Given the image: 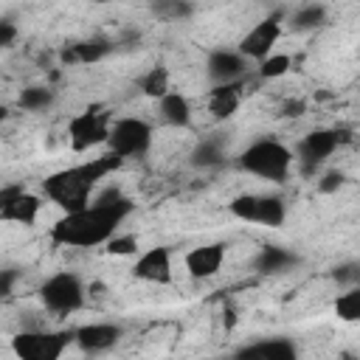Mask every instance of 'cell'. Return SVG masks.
<instances>
[{
    "label": "cell",
    "instance_id": "6da1fadb",
    "mask_svg": "<svg viewBox=\"0 0 360 360\" xmlns=\"http://www.w3.org/2000/svg\"><path fill=\"white\" fill-rule=\"evenodd\" d=\"M132 214V200L121 194V188H104L96 200L79 211H65L62 219L53 222L51 239L68 248H96L107 245L118 225Z\"/></svg>",
    "mask_w": 360,
    "mask_h": 360
},
{
    "label": "cell",
    "instance_id": "7a4b0ae2",
    "mask_svg": "<svg viewBox=\"0 0 360 360\" xmlns=\"http://www.w3.org/2000/svg\"><path fill=\"white\" fill-rule=\"evenodd\" d=\"M121 163H124V158L115 152H107L101 158H90L82 166H70V169H59V172L48 174L42 180V191L59 208L79 211V208L90 205V191L96 188V183L104 180L110 172H115Z\"/></svg>",
    "mask_w": 360,
    "mask_h": 360
},
{
    "label": "cell",
    "instance_id": "3957f363",
    "mask_svg": "<svg viewBox=\"0 0 360 360\" xmlns=\"http://www.w3.org/2000/svg\"><path fill=\"white\" fill-rule=\"evenodd\" d=\"M290 166H292V152L281 141H273V138H262L239 155L242 172L256 174L262 180H273V183H281L290 174Z\"/></svg>",
    "mask_w": 360,
    "mask_h": 360
},
{
    "label": "cell",
    "instance_id": "277c9868",
    "mask_svg": "<svg viewBox=\"0 0 360 360\" xmlns=\"http://www.w3.org/2000/svg\"><path fill=\"white\" fill-rule=\"evenodd\" d=\"M39 301L56 315H70L84 304V284L76 273H56L39 287Z\"/></svg>",
    "mask_w": 360,
    "mask_h": 360
},
{
    "label": "cell",
    "instance_id": "5b68a950",
    "mask_svg": "<svg viewBox=\"0 0 360 360\" xmlns=\"http://www.w3.org/2000/svg\"><path fill=\"white\" fill-rule=\"evenodd\" d=\"M110 152L127 158H138L152 146V127L143 118H118L110 127V138H107Z\"/></svg>",
    "mask_w": 360,
    "mask_h": 360
},
{
    "label": "cell",
    "instance_id": "8992f818",
    "mask_svg": "<svg viewBox=\"0 0 360 360\" xmlns=\"http://www.w3.org/2000/svg\"><path fill=\"white\" fill-rule=\"evenodd\" d=\"M73 335L68 332H20L11 349L20 360H59Z\"/></svg>",
    "mask_w": 360,
    "mask_h": 360
},
{
    "label": "cell",
    "instance_id": "52a82bcc",
    "mask_svg": "<svg viewBox=\"0 0 360 360\" xmlns=\"http://www.w3.org/2000/svg\"><path fill=\"white\" fill-rule=\"evenodd\" d=\"M110 138V121L107 112H98V107H87L68 124V141L73 152H87L90 146L107 143Z\"/></svg>",
    "mask_w": 360,
    "mask_h": 360
},
{
    "label": "cell",
    "instance_id": "ba28073f",
    "mask_svg": "<svg viewBox=\"0 0 360 360\" xmlns=\"http://www.w3.org/2000/svg\"><path fill=\"white\" fill-rule=\"evenodd\" d=\"M340 146L338 141V132L335 129H312L301 138L298 143V163H301V172L304 174H315V169Z\"/></svg>",
    "mask_w": 360,
    "mask_h": 360
},
{
    "label": "cell",
    "instance_id": "9c48e42d",
    "mask_svg": "<svg viewBox=\"0 0 360 360\" xmlns=\"http://www.w3.org/2000/svg\"><path fill=\"white\" fill-rule=\"evenodd\" d=\"M281 34V14H273V17H264L262 22H256L239 42V53H245L248 59H256L262 62L264 56L273 53V45Z\"/></svg>",
    "mask_w": 360,
    "mask_h": 360
},
{
    "label": "cell",
    "instance_id": "30bf717a",
    "mask_svg": "<svg viewBox=\"0 0 360 360\" xmlns=\"http://www.w3.org/2000/svg\"><path fill=\"white\" fill-rule=\"evenodd\" d=\"M248 70V56L239 53V51H225V48H217L208 53L205 59V73L211 82L217 84H228V82H239Z\"/></svg>",
    "mask_w": 360,
    "mask_h": 360
},
{
    "label": "cell",
    "instance_id": "8fae6325",
    "mask_svg": "<svg viewBox=\"0 0 360 360\" xmlns=\"http://www.w3.org/2000/svg\"><path fill=\"white\" fill-rule=\"evenodd\" d=\"M225 250H228L225 242H211V245L191 248L186 253V270H188V276H194V278H211V276H217L219 267H222V262H225Z\"/></svg>",
    "mask_w": 360,
    "mask_h": 360
},
{
    "label": "cell",
    "instance_id": "7c38bea8",
    "mask_svg": "<svg viewBox=\"0 0 360 360\" xmlns=\"http://www.w3.org/2000/svg\"><path fill=\"white\" fill-rule=\"evenodd\" d=\"M132 273L141 278V281H149V284H169L172 281V253L169 248H149L146 253L138 256Z\"/></svg>",
    "mask_w": 360,
    "mask_h": 360
},
{
    "label": "cell",
    "instance_id": "4fadbf2b",
    "mask_svg": "<svg viewBox=\"0 0 360 360\" xmlns=\"http://www.w3.org/2000/svg\"><path fill=\"white\" fill-rule=\"evenodd\" d=\"M118 338H121V326H115V323H87L73 332V340L79 343V349L90 352V354L112 349L118 343Z\"/></svg>",
    "mask_w": 360,
    "mask_h": 360
},
{
    "label": "cell",
    "instance_id": "5bb4252c",
    "mask_svg": "<svg viewBox=\"0 0 360 360\" xmlns=\"http://www.w3.org/2000/svg\"><path fill=\"white\" fill-rule=\"evenodd\" d=\"M112 51V42L104 37H90L82 42H73L62 51V62L65 65H90V62H101L107 53Z\"/></svg>",
    "mask_w": 360,
    "mask_h": 360
},
{
    "label": "cell",
    "instance_id": "9a60e30c",
    "mask_svg": "<svg viewBox=\"0 0 360 360\" xmlns=\"http://www.w3.org/2000/svg\"><path fill=\"white\" fill-rule=\"evenodd\" d=\"M236 354L239 357H264V360H292L298 354V349L287 338H267V340H256V343L236 349Z\"/></svg>",
    "mask_w": 360,
    "mask_h": 360
},
{
    "label": "cell",
    "instance_id": "2e32d148",
    "mask_svg": "<svg viewBox=\"0 0 360 360\" xmlns=\"http://www.w3.org/2000/svg\"><path fill=\"white\" fill-rule=\"evenodd\" d=\"M158 112L160 118L169 124V127H177V129H186L191 124V104L183 93H174L169 90L166 96L158 98Z\"/></svg>",
    "mask_w": 360,
    "mask_h": 360
},
{
    "label": "cell",
    "instance_id": "e0dca14e",
    "mask_svg": "<svg viewBox=\"0 0 360 360\" xmlns=\"http://www.w3.org/2000/svg\"><path fill=\"white\" fill-rule=\"evenodd\" d=\"M253 264H256L259 273L273 276V273H284V270H290L292 264H298V256H295L292 250L281 248V245H264V248L256 253Z\"/></svg>",
    "mask_w": 360,
    "mask_h": 360
},
{
    "label": "cell",
    "instance_id": "ac0fdd59",
    "mask_svg": "<svg viewBox=\"0 0 360 360\" xmlns=\"http://www.w3.org/2000/svg\"><path fill=\"white\" fill-rule=\"evenodd\" d=\"M239 107V82H228V84H217L208 96V112L219 121L231 118Z\"/></svg>",
    "mask_w": 360,
    "mask_h": 360
},
{
    "label": "cell",
    "instance_id": "d6986e66",
    "mask_svg": "<svg viewBox=\"0 0 360 360\" xmlns=\"http://www.w3.org/2000/svg\"><path fill=\"white\" fill-rule=\"evenodd\" d=\"M39 197L37 194H20L14 202L8 205H0V219L3 222H20V225H34L37 222V214H39Z\"/></svg>",
    "mask_w": 360,
    "mask_h": 360
},
{
    "label": "cell",
    "instance_id": "ffe728a7",
    "mask_svg": "<svg viewBox=\"0 0 360 360\" xmlns=\"http://www.w3.org/2000/svg\"><path fill=\"white\" fill-rule=\"evenodd\" d=\"M326 22V6L323 3H304L298 6L292 14H290V28L295 34H307V31H315Z\"/></svg>",
    "mask_w": 360,
    "mask_h": 360
},
{
    "label": "cell",
    "instance_id": "44dd1931",
    "mask_svg": "<svg viewBox=\"0 0 360 360\" xmlns=\"http://www.w3.org/2000/svg\"><path fill=\"white\" fill-rule=\"evenodd\" d=\"M222 160H225V146L219 138H202L191 149V166H197V169H214Z\"/></svg>",
    "mask_w": 360,
    "mask_h": 360
},
{
    "label": "cell",
    "instance_id": "7402d4cb",
    "mask_svg": "<svg viewBox=\"0 0 360 360\" xmlns=\"http://www.w3.org/2000/svg\"><path fill=\"white\" fill-rule=\"evenodd\" d=\"M149 11L158 20L177 22V20H188L194 14V3L191 0H149Z\"/></svg>",
    "mask_w": 360,
    "mask_h": 360
},
{
    "label": "cell",
    "instance_id": "603a6c76",
    "mask_svg": "<svg viewBox=\"0 0 360 360\" xmlns=\"http://www.w3.org/2000/svg\"><path fill=\"white\" fill-rule=\"evenodd\" d=\"M287 217V208H284V200L276 197V194H259V214H256V222L259 225H267V228H278Z\"/></svg>",
    "mask_w": 360,
    "mask_h": 360
},
{
    "label": "cell",
    "instance_id": "cb8c5ba5",
    "mask_svg": "<svg viewBox=\"0 0 360 360\" xmlns=\"http://www.w3.org/2000/svg\"><path fill=\"white\" fill-rule=\"evenodd\" d=\"M335 315L343 323H357L360 321V284L346 287V292H340L335 298Z\"/></svg>",
    "mask_w": 360,
    "mask_h": 360
},
{
    "label": "cell",
    "instance_id": "d4e9b609",
    "mask_svg": "<svg viewBox=\"0 0 360 360\" xmlns=\"http://www.w3.org/2000/svg\"><path fill=\"white\" fill-rule=\"evenodd\" d=\"M17 104H20L22 110H28V112L48 110V107L53 104V90H51V87H45V84H31V87H25V90L20 93Z\"/></svg>",
    "mask_w": 360,
    "mask_h": 360
},
{
    "label": "cell",
    "instance_id": "484cf974",
    "mask_svg": "<svg viewBox=\"0 0 360 360\" xmlns=\"http://www.w3.org/2000/svg\"><path fill=\"white\" fill-rule=\"evenodd\" d=\"M138 87H141V93H143V96H149V98H155V101H158L160 96H166V93H169V70H166L163 65L152 68L149 73H143V76H141Z\"/></svg>",
    "mask_w": 360,
    "mask_h": 360
},
{
    "label": "cell",
    "instance_id": "4316f807",
    "mask_svg": "<svg viewBox=\"0 0 360 360\" xmlns=\"http://www.w3.org/2000/svg\"><path fill=\"white\" fill-rule=\"evenodd\" d=\"M228 211L242 222H256L259 214V194H239L228 202Z\"/></svg>",
    "mask_w": 360,
    "mask_h": 360
},
{
    "label": "cell",
    "instance_id": "83f0119b",
    "mask_svg": "<svg viewBox=\"0 0 360 360\" xmlns=\"http://www.w3.org/2000/svg\"><path fill=\"white\" fill-rule=\"evenodd\" d=\"M290 68H292V59H290L287 53H270V56H264V59L259 62V76H262V79H278V76H284Z\"/></svg>",
    "mask_w": 360,
    "mask_h": 360
},
{
    "label": "cell",
    "instance_id": "f1b7e54d",
    "mask_svg": "<svg viewBox=\"0 0 360 360\" xmlns=\"http://www.w3.org/2000/svg\"><path fill=\"white\" fill-rule=\"evenodd\" d=\"M332 281L340 284V287H357V284H360V259L340 262V264L332 270Z\"/></svg>",
    "mask_w": 360,
    "mask_h": 360
},
{
    "label": "cell",
    "instance_id": "f546056e",
    "mask_svg": "<svg viewBox=\"0 0 360 360\" xmlns=\"http://www.w3.org/2000/svg\"><path fill=\"white\" fill-rule=\"evenodd\" d=\"M138 250V239L132 236V233H124V236H112L110 242H107V253H112V256H129V253H135Z\"/></svg>",
    "mask_w": 360,
    "mask_h": 360
},
{
    "label": "cell",
    "instance_id": "4dcf8cb0",
    "mask_svg": "<svg viewBox=\"0 0 360 360\" xmlns=\"http://www.w3.org/2000/svg\"><path fill=\"white\" fill-rule=\"evenodd\" d=\"M340 186H343V172H338V169L321 174V180H318V191L321 194H335Z\"/></svg>",
    "mask_w": 360,
    "mask_h": 360
},
{
    "label": "cell",
    "instance_id": "1f68e13d",
    "mask_svg": "<svg viewBox=\"0 0 360 360\" xmlns=\"http://www.w3.org/2000/svg\"><path fill=\"white\" fill-rule=\"evenodd\" d=\"M17 39V25L11 17H3L0 20V48H11Z\"/></svg>",
    "mask_w": 360,
    "mask_h": 360
},
{
    "label": "cell",
    "instance_id": "d6a6232c",
    "mask_svg": "<svg viewBox=\"0 0 360 360\" xmlns=\"http://www.w3.org/2000/svg\"><path fill=\"white\" fill-rule=\"evenodd\" d=\"M304 112H307V101H301V98H287L281 104V115L284 118H301Z\"/></svg>",
    "mask_w": 360,
    "mask_h": 360
},
{
    "label": "cell",
    "instance_id": "836d02e7",
    "mask_svg": "<svg viewBox=\"0 0 360 360\" xmlns=\"http://www.w3.org/2000/svg\"><path fill=\"white\" fill-rule=\"evenodd\" d=\"M20 194H25L22 183H8V186H3V188H0V205H8V202H14Z\"/></svg>",
    "mask_w": 360,
    "mask_h": 360
},
{
    "label": "cell",
    "instance_id": "e575fe53",
    "mask_svg": "<svg viewBox=\"0 0 360 360\" xmlns=\"http://www.w3.org/2000/svg\"><path fill=\"white\" fill-rule=\"evenodd\" d=\"M17 273L14 270H3L0 273V295H11V284H14Z\"/></svg>",
    "mask_w": 360,
    "mask_h": 360
},
{
    "label": "cell",
    "instance_id": "d590c367",
    "mask_svg": "<svg viewBox=\"0 0 360 360\" xmlns=\"http://www.w3.org/2000/svg\"><path fill=\"white\" fill-rule=\"evenodd\" d=\"M93 3H124V0H93Z\"/></svg>",
    "mask_w": 360,
    "mask_h": 360
}]
</instances>
